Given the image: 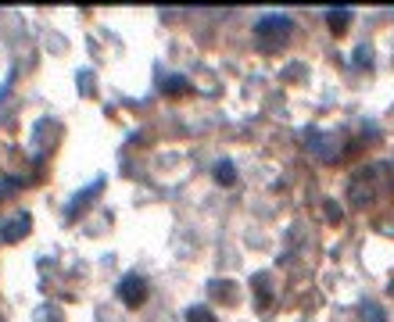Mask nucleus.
<instances>
[{"label":"nucleus","mask_w":394,"mask_h":322,"mask_svg":"<svg viewBox=\"0 0 394 322\" xmlns=\"http://www.w3.org/2000/svg\"><path fill=\"white\" fill-rule=\"evenodd\" d=\"M290 29H294V18L290 15H262L255 21V36H262V39H283Z\"/></svg>","instance_id":"obj_1"},{"label":"nucleus","mask_w":394,"mask_h":322,"mask_svg":"<svg viewBox=\"0 0 394 322\" xmlns=\"http://www.w3.org/2000/svg\"><path fill=\"white\" fill-rule=\"evenodd\" d=\"M100 190H105V176H97V179H93V183H90L87 190H79V193H75V197L69 201V208H65V215H69V219H75V215H79V208H87V204L93 201V197H100Z\"/></svg>","instance_id":"obj_4"},{"label":"nucleus","mask_w":394,"mask_h":322,"mask_svg":"<svg viewBox=\"0 0 394 322\" xmlns=\"http://www.w3.org/2000/svg\"><path fill=\"white\" fill-rule=\"evenodd\" d=\"M362 322H387V315H384V308L377 305V301H362Z\"/></svg>","instance_id":"obj_9"},{"label":"nucleus","mask_w":394,"mask_h":322,"mask_svg":"<svg viewBox=\"0 0 394 322\" xmlns=\"http://www.w3.org/2000/svg\"><path fill=\"white\" fill-rule=\"evenodd\" d=\"M143 297H147V283L133 272V276H122V283H118V301L126 308H140L143 305Z\"/></svg>","instance_id":"obj_2"},{"label":"nucleus","mask_w":394,"mask_h":322,"mask_svg":"<svg viewBox=\"0 0 394 322\" xmlns=\"http://www.w3.org/2000/svg\"><path fill=\"white\" fill-rule=\"evenodd\" d=\"M351 61H355L359 69H362V64H373V51H369V47H359V51H355V57H351Z\"/></svg>","instance_id":"obj_12"},{"label":"nucleus","mask_w":394,"mask_h":322,"mask_svg":"<svg viewBox=\"0 0 394 322\" xmlns=\"http://www.w3.org/2000/svg\"><path fill=\"white\" fill-rule=\"evenodd\" d=\"M215 179H219L222 186H233V183H237V168H233V161L222 158V161L215 165Z\"/></svg>","instance_id":"obj_8"},{"label":"nucleus","mask_w":394,"mask_h":322,"mask_svg":"<svg viewBox=\"0 0 394 322\" xmlns=\"http://www.w3.org/2000/svg\"><path fill=\"white\" fill-rule=\"evenodd\" d=\"M186 322H219L204 305H194V308H186Z\"/></svg>","instance_id":"obj_10"},{"label":"nucleus","mask_w":394,"mask_h":322,"mask_svg":"<svg viewBox=\"0 0 394 322\" xmlns=\"http://www.w3.org/2000/svg\"><path fill=\"white\" fill-rule=\"evenodd\" d=\"M29 229H33V215H29V211H18L11 222L0 226V240H4V244H15V240H22Z\"/></svg>","instance_id":"obj_3"},{"label":"nucleus","mask_w":394,"mask_h":322,"mask_svg":"<svg viewBox=\"0 0 394 322\" xmlns=\"http://www.w3.org/2000/svg\"><path fill=\"white\" fill-rule=\"evenodd\" d=\"M326 26L334 36H341L348 26H351V11L348 8H334V11H326Z\"/></svg>","instance_id":"obj_6"},{"label":"nucleus","mask_w":394,"mask_h":322,"mask_svg":"<svg viewBox=\"0 0 394 322\" xmlns=\"http://www.w3.org/2000/svg\"><path fill=\"white\" fill-rule=\"evenodd\" d=\"M251 290H258V305H262V308L273 305V287H269V272H258V276L251 279Z\"/></svg>","instance_id":"obj_7"},{"label":"nucleus","mask_w":394,"mask_h":322,"mask_svg":"<svg viewBox=\"0 0 394 322\" xmlns=\"http://www.w3.org/2000/svg\"><path fill=\"white\" fill-rule=\"evenodd\" d=\"M11 193H18V179H0V201H8L11 197Z\"/></svg>","instance_id":"obj_11"},{"label":"nucleus","mask_w":394,"mask_h":322,"mask_svg":"<svg viewBox=\"0 0 394 322\" xmlns=\"http://www.w3.org/2000/svg\"><path fill=\"white\" fill-rule=\"evenodd\" d=\"M190 90H194V82L186 75H165L161 79V93H169V97H186Z\"/></svg>","instance_id":"obj_5"}]
</instances>
